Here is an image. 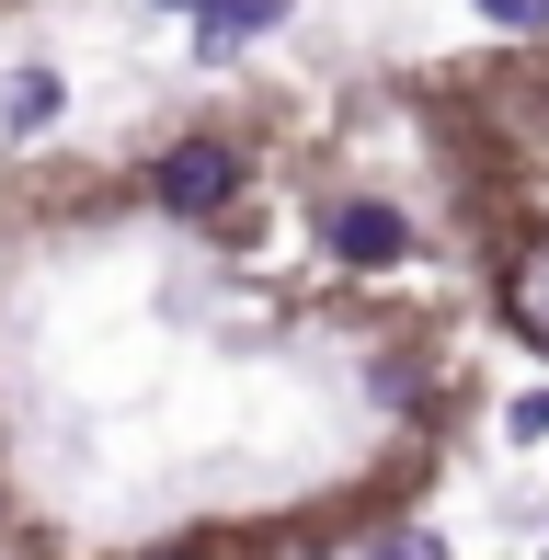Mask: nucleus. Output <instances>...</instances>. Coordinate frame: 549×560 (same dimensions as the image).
I'll return each mask as SVG.
<instances>
[{
    "mask_svg": "<svg viewBox=\"0 0 549 560\" xmlns=\"http://www.w3.org/2000/svg\"><path fill=\"white\" fill-rule=\"evenodd\" d=\"M241 195H253V149L230 126H195L149 161V207H172V218H230Z\"/></svg>",
    "mask_w": 549,
    "mask_h": 560,
    "instance_id": "1",
    "label": "nucleus"
},
{
    "mask_svg": "<svg viewBox=\"0 0 549 560\" xmlns=\"http://www.w3.org/2000/svg\"><path fill=\"white\" fill-rule=\"evenodd\" d=\"M332 252H343V264H401L412 229H401V207H378V195H343V207H332Z\"/></svg>",
    "mask_w": 549,
    "mask_h": 560,
    "instance_id": "2",
    "label": "nucleus"
},
{
    "mask_svg": "<svg viewBox=\"0 0 549 560\" xmlns=\"http://www.w3.org/2000/svg\"><path fill=\"white\" fill-rule=\"evenodd\" d=\"M504 320L527 343H549V241H515L504 252Z\"/></svg>",
    "mask_w": 549,
    "mask_h": 560,
    "instance_id": "3",
    "label": "nucleus"
},
{
    "mask_svg": "<svg viewBox=\"0 0 549 560\" xmlns=\"http://www.w3.org/2000/svg\"><path fill=\"white\" fill-rule=\"evenodd\" d=\"M161 12H184V23H207V35H264V23H287V0H161Z\"/></svg>",
    "mask_w": 549,
    "mask_h": 560,
    "instance_id": "4",
    "label": "nucleus"
},
{
    "mask_svg": "<svg viewBox=\"0 0 549 560\" xmlns=\"http://www.w3.org/2000/svg\"><path fill=\"white\" fill-rule=\"evenodd\" d=\"M58 104H69L58 69H23V81L0 92V126H12V138H35V126H58Z\"/></svg>",
    "mask_w": 549,
    "mask_h": 560,
    "instance_id": "5",
    "label": "nucleus"
},
{
    "mask_svg": "<svg viewBox=\"0 0 549 560\" xmlns=\"http://www.w3.org/2000/svg\"><path fill=\"white\" fill-rule=\"evenodd\" d=\"M481 23H504V35H549V0H481Z\"/></svg>",
    "mask_w": 549,
    "mask_h": 560,
    "instance_id": "6",
    "label": "nucleus"
},
{
    "mask_svg": "<svg viewBox=\"0 0 549 560\" xmlns=\"http://www.w3.org/2000/svg\"><path fill=\"white\" fill-rule=\"evenodd\" d=\"M366 560H446V538H423V526H401V538H378Z\"/></svg>",
    "mask_w": 549,
    "mask_h": 560,
    "instance_id": "7",
    "label": "nucleus"
},
{
    "mask_svg": "<svg viewBox=\"0 0 549 560\" xmlns=\"http://www.w3.org/2000/svg\"><path fill=\"white\" fill-rule=\"evenodd\" d=\"M515 435H549V389H538V400H515Z\"/></svg>",
    "mask_w": 549,
    "mask_h": 560,
    "instance_id": "8",
    "label": "nucleus"
}]
</instances>
